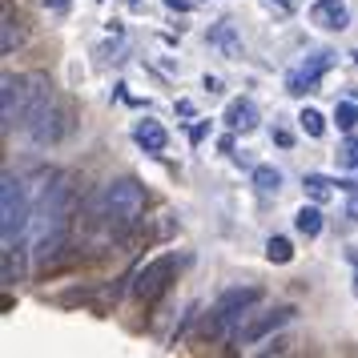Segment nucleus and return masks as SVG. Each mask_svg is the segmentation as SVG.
Listing matches in <instances>:
<instances>
[{
  "mask_svg": "<svg viewBox=\"0 0 358 358\" xmlns=\"http://www.w3.org/2000/svg\"><path fill=\"white\" fill-rule=\"evenodd\" d=\"M290 318H294V306H278V310H270V314H262L258 322L245 326L242 334H238V342H262L266 334H274L278 326H286Z\"/></svg>",
  "mask_w": 358,
  "mask_h": 358,
  "instance_id": "11",
  "label": "nucleus"
},
{
  "mask_svg": "<svg viewBox=\"0 0 358 358\" xmlns=\"http://www.w3.org/2000/svg\"><path fill=\"white\" fill-rule=\"evenodd\" d=\"M338 162L346 165V169H358V137H350V141H346V145H342Z\"/></svg>",
  "mask_w": 358,
  "mask_h": 358,
  "instance_id": "21",
  "label": "nucleus"
},
{
  "mask_svg": "<svg viewBox=\"0 0 358 358\" xmlns=\"http://www.w3.org/2000/svg\"><path fill=\"white\" fill-rule=\"evenodd\" d=\"M24 133L33 137L36 145H57V141L69 133V113L57 105V97H52L49 105H45V109H41L29 125H24Z\"/></svg>",
  "mask_w": 358,
  "mask_h": 358,
  "instance_id": "5",
  "label": "nucleus"
},
{
  "mask_svg": "<svg viewBox=\"0 0 358 358\" xmlns=\"http://www.w3.org/2000/svg\"><path fill=\"white\" fill-rule=\"evenodd\" d=\"M29 274V234L17 238V242H4V254H0V282L4 286H17Z\"/></svg>",
  "mask_w": 358,
  "mask_h": 358,
  "instance_id": "7",
  "label": "nucleus"
},
{
  "mask_svg": "<svg viewBox=\"0 0 358 358\" xmlns=\"http://www.w3.org/2000/svg\"><path fill=\"white\" fill-rule=\"evenodd\" d=\"M165 4H169V8H178V13H185V8H189L185 0H165Z\"/></svg>",
  "mask_w": 358,
  "mask_h": 358,
  "instance_id": "25",
  "label": "nucleus"
},
{
  "mask_svg": "<svg viewBox=\"0 0 358 358\" xmlns=\"http://www.w3.org/2000/svg\"><path fill=\"white\" fill-rule=\"evenodd\" d=\"M149 206L145 185L137 178H113L89 197V226H97L105 238H125L141 226Z\"/></svg>",
  "mask_w": 358,
  "mask_h": 358,
  "instance_id": "1",
  "label": "nucleus"
},
{
  "mask_svg": "<svg viewBox=\"0 0 358 358\" xmlns=\"http://www.w3.org/2000/svg\"><path fill=\"white\" fill-rule=\"evenodd\" d=\"M334 121H338L342 133H355L358 129V101H338L334 105Z\"/></svg>",
  "mask_w": 358,
  "mask_h": 358,
  "instance_id": "16",
  "label": "nucleus"
},
{
  "mask_svg": "<svg viewBox=\"0 0 358 358\" xmlns=\"http://www.w3.org/2000/svg\"><path fill=\"white\" fill-rule=\"evenodd\" d=\"M262 302V290L258 286H229V290L217 294L213 302V314H229V318H245V310Z\"/></svg>",
  "mask_w": 358,
  "mask_h": 358,
  "instance_id": "8",
  "label": "nucleus"
},
{
  "mask_svg": "<svg viewBox=\"0 0 358 358\" xmlns=\"http://www.w3.org/2000/svg\"><path fill=\"white\" fill-rule=\"evenodd\" d=\"M24 36H29L24 17H20L13 4H4V13H0V52H4V57H13V52L24 45Z\"/></svg>",
  "mask_w": 358,
  "mask_h": 358,
  "instance_id": "10",
  "label": "nucleus"
},
{
  "mask_svg": "<svg viewBox=\"0 0 358 358\" xmlns=\"http://www.w3.org/2000/svg\"><path fill=\"white\" fill-rule=\"evenodd\" d=\"M210 45L222 49L226 57H238V52H242V41L234 36V20H222L217 29H210Z\"/></svg>",
  "mask_w": 358,
  "mask_h": 358,
  "instance_id": "14",
  "label": "nucleus"
},
{
  "mask_svg": "<svg viewBox=\"0 0 358 358\" xmlns=\"http://www.w3.org/2000/svg\"><path fill=\"white\" fill-rule=\"evenodd\" d=\"M330 65H334V52H326V49H322V52H310L306 61H302V65H298L290 77H286V89L302 97V93H310L314 85L322 81V73H326Z\"/></svg>",
  "mask_w": 358,
  "mask_h": 358,
  "instance_id": "6",
  "label": "nucleus"
},
{
  "mask_svg": "<svg viewBox=\"0 0 358 358\" xmlns=\"http://www.w3.org/2000/svg\"><path fill=\"white\" fill-rule=\"evenodd\" d=\"M266 258L274 262V266H286V262H294V245L286 238H270L266 242Z\"/></svg>",
  "mask_w": 358,
  "mask_h": 358,
  "instance_id": "19",
  "label": "nucleus"
},
{
  "mask_svg": "<svg viewBox=\"0 0 358 358\" xmlns=\"http://www.w3.org/2000/svg\"><path fill=\"white\" fill-rule=\"evenodd\" d=\"M274 8H294V0H270Z\"/></svg>",
  "mask_w": 358,
  "mask_h": 358,
  "instance_id": "26",
  "label": "nucleus"
},
{
  "mask_svg": "<svg viewBox=\"0 0 358 358\" xmlns=\"http://www.w3.org/2000/svg\"><path fill=\"white\" fill-rule=\"evenodd\" d=\"M178 254H157V258H149L137 274H133V298L141 302V306H153V302H162L169 286L178 282Z\"/></svg>",
  "mask_w": 358,
  "mask_h": 358,
  "instance_id": "4",
  "label": "nucleus"
},
{
  "mask_svg": "<svg viewBox=\"0 0 358 358\" xmlns=\"http://www.w3.org/2000/svg\"><path fill=\"white\" fill-rule=\"evenodd\" d=\"M133 141L145 149V153H165V145H169V133H165L157 121H141V125L133 129Z\"/></svg>",
  "mask_w": 358,
  "mask_h": 358,
  "instance_id": "13",
  "label": "nucleus"
},
{
  "mask_svg": "<svg viewBox=\"0 0 358 358\" xmlns=\"http://www.w3.org/2000/svg\"><path fill=\"white\" fill-rule=\"evenodd\" d=\"M294 226H298L302 238H318L322 234V210L318 206H302V210L294 213Z\"/></svg>",
  "mask_w": 358,
  "mask_h": 358,
  "instance_id": "15",
  "label": "nucleus"
},
{
  "mask_svg": "<svg viewBox=\"0 0 358 358\" xmlns=\"http://www.w3.org/2000/svg\"><path fill=\"white\" fill-rule=\"evenodd\" d=\"M222 121H226L234 133H254L258 129V105L250 97H238L226 105V113H222Z\"/></svg>",
  "mask_w": 358,
  "mask_h": 358,
  "instance_id": "12",
  "label": "nucleus"
},
{
  "mask_svg": "<svg viewBox=\"0 0 358 358\" xmlns=\"http://www.w3.org/2000/svg\"><path fill=\"white\" fill-rule=\"evenodd\" d=\"M346 217H350V222H358V197H350V206H346Z\"/></svg>",
  "mask_w": 358,
  "mask_h": 358,
  "instance_id": "24",
  "label": "nucleus"
},
{
  "mask_svg": "<svg viewBox=\"0 0 358 358\" xmlns=\"http://www.w3.org/2000/svg\"><path fill=\"white\" fill-rule=\"evenodd\" d=\"M206 129H210V125H194V129H189V141H194V145H197V141L206 137Z\"/></svg>",
  "mask_w": 358,
  "mask_h": 358,
  "instance_id": "23",
  "label": "nucleus"
},
{
  "mask_svg": "<svg viewBox=\"0 0 358 358\" xmlns=\"http://www.w3.org/2000/svg\"><path fill=\"white\" fill-rule=\"evenodd\" d=\"M254 185H258L262 194H278L282 189V173H278L274 165H258L254 169Z\"/></svg>",
  "mask_w": 358,
  "mask_h": 358,
  "instance_id": "17",
  "label": "nucleus"
},
{
  "mask_svg": "<svg viewBox=\"0 0 358 358\" xmlns=\"http://www.w3.org/2000/svg\"><path fill=\"white\" fill-rule=\"evenodd\" d=\"M310 20H314L318 29H326V33H342V29L350 24V8H346V0H314Z\"/></svg>",
  "mask_w": 358,
  "mask_h": 358,
  "instance_id": "9",
  "label": "nucleus"
},
{
  "mask_svg": "<svg viewBox=\"0 0 358 358\" xmlns=\"http://www.w3.org/2000/svg\"><path fill=\"white\" fill-rule=\"evenodd\" d=\"M49 8H69V0H49Z\"/></svg>",
  "mask_w": 358,
  "mask_h": 358,
  "instance_id": "27",
  "label": "nucleus"
},
{
  "mask_svg": "<svg viewBox=\"0 0 358 358\" xmlns=\"http://www.w3.org/2000/svg\"><path fill=\"white\" fill-rule=\"evenodd\" d=\"M52 101V81L45 73H4L0 77V129H24Z\"/></svg>",
  "mask_w": 358,
  "mask_h": 358,
  "instance_id": "2",
  "label": "nucleus"
},
{
  "mask_svg": "<svg viewBox=\"0 0 358 358\" xmlns=\"http://www.w3.org/2000/svg\"><path fill=\"white\" fill-rule=\"evenodd\" d=\"M346 262H350V270H355V294H358V250H346Z\"/></svg>",
  "mask_w": 358,
  "mask_h": 358,
  "instance_id": "22",
  "label": "nucleus"
},
{
  "mask_svg": "<svg viewBox=\"0 0 358 358\" xmlns=\"http://www.w3.org/2000/svg\"><path fill=\"white\" fill-rule=\"evenodd\" d=\"M330 185H334V181L322 178V173H306V178H302V189H306L314 201H326V197H330Z\"/></svg>",
  "mask_w": 358,
  "mask_h": 358,
  "instance_id": "18",
  "label": "nucleus"
},
{
  "mask_svg": "<svg viewBox=\"0 0 358 358\" xmlns=\"http://www.w3.org/2000/svg\"><path fill=\"white\" fill-rule=\"evenodd\" d=\"M33 226V201H29V189H24V181L17 173H8L4 169V178H0V238L4 242H17L24 238Z\"/></svg>",
  "mask_w": 358,
  "mask_h": 358,
  "instance_id": "3",
  "label": "nucleus"
},
{
  "mask_svg": "<svg viewBox=\"0 0 358 358\" xmlns=\"http://www.w3.org/2000/svg\"><path fill=\"white\" fill-rule=\"evenodd\" d=\"M298 125L306 129V137H322L326 133V121H322L318 109H302V113H298Z\"/></svg>",
  "mask_w": 358,
  "mask_h": 358,
  "instance_id": "20",
  "label": "nucleus"
}]
</instances>
